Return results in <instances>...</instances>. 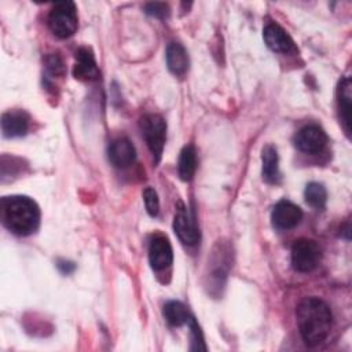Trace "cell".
Segmentation results:
<instances>
[{
    "label": "cell",
    "instance_id": "obj_1",
    "mask_svg": "<svg viewBox=\"0 0 352 352\" xmlns=\"http://www.w3.org/2000/svg\"><path fill=\"white\" fill-rule=\"evenodd\" d=\"M297 326L304 342L309 346L322 344L331 329L333 315L329 305L318 297H307L296 309Z\"/></svg>",
    "mask_w": 352,
    "mask_h": 352
},
{
    "label": "cell",
    "instance_id": "obj_2",
    "mask_svg": "<svg viewBox=\"0 0 352 352\" xmlns=\"http://www.w3.org/2000/svg\"><path fill=\"white\" fill-rule=\"evenodd\" d=\"M0 216L3 226L19 236L33 234L40 224V209L37 204L25 195L3 197Z\"/></svg>",
    "mask_w": 352,
    "mask_h": 352
},
{
    "label": "cell",
    "instance_id": "obj_3",
    "mask_svg": "<svg viewBox=\"0 0 352 352\" xmlns=\"http://www.w3.org/2000/svg\"><path fill=\"white\" fill-rule=\"evenodd\" d=\"M48 26L51 32L59 38L73 36L78 26L76 4L73 1L56 3L50 11Z\"/></svg>",
    "mask_w": 352,
    "mask_h": 352
},
{
    "label": "cell",
    "instance_id": "obj_4",
    "mask_svg": "<svg viewBox=\"0 0 352 352\" xmlns=\"http://www.w3.org/2000/svg\"><path fill=\"white\" fill-rule=\"evenodd\" d=\"M139 128L143 139L150 148L155 162L160 161L165 140H166V122L160 114H144L139 121Z\"/></svg>",
    "mask_w": 352,
    "mask_h": 352
},
{
    "label": "cell",
    "instance_id": "obj_5",
    "mask_svg": "<svg viewBox=\"0 0 352 352\" xmlns=\"http://www.w3.org/2000/svg\"><path fill=\"white\" fill-rule=\"evenodd\" d=\"M322 258V249L314 239L301 238L292 246V265L298 272H309L318 267Z\"/></svg>",
    "mask_w": 352,
    "mask_h": 352
},
{
    "label": "cell",
    "instance_id": "obj_6",
    "mask_svg": "<svg viewBox=\"0 0 352 352\" xmlns=\"http://www.w3.org/2000/svg\"><path fill=\"white\" fill-rule=\"evenodd\" d=\"M173 230L179 239L186 245L192 246L199 242L201 235L195 219L182 202H177L176 206V213L173 217Z\"/></svg>",
    "mask_w": 352,
    "mask_h": 352
},
{
    "label": "cell",
    "instance_id": "obj_7",
    "mask_svg": "<svg viewBox=\"0 0 352 352\" xmlns=\"http://www.w3.org/2000/svg\"><path fill=\"white\" fill-rule=\"evenodd\" d=\"M294 144L302 153L318 154L326 147L327 135L319 125L309 124L297 132L294 138Z\"/></svg>",
    "mask_w": 352,
    "mask_h": 352
},
{
    "label": "cell",
    "instance_id": "obj_8",
    "mask_svg": "<svg viewBox=\"0 0 352 352\" xmlns=\"http://www.w3.org/2000/svg\"><path fill=\"white\" fill-rule=\"evenodd\" d=\"M148 261L150 265L157 271L164 270L172 264L173 250L169 239L165 235L157 234L151 238L148 245Z\"/></svg>",
    "mask_w": 352,
    "mask_h": 352
},
{
    "label": "cell",
    "instance_id": "obj_9",
    "mask_svg": "<svg viewBox=\"0 0 352 352\" xmlns=\"http://www.w3.org/2000/svg\"><path fill=\"white\" fill-rule=\"evenodd\" d=\"M109 160L116 168H128L136 160V148L126 136H118L109 144Z\"/></svg>",
    "mask_w": 352,
    "mask_h": 352
},
{
    "label": "cell",
    "instance_id": "obj_10",
    "mask_svg": "<svg viewBox=\"0 0 352 352\" xmlns=\"http://www.w3.org/2000/svg\"><path fill=\"white\" fill-rule=\"evenodd\" d=\"M301 217H302L301 209L296 204L287 199L279 201L274 206L272 214H271L272 224L279 230H290L296 227L300 223Z\"/></svg>",
    "mask_w": 352,
    "mask_h": 352
},
{
    "label": "cell",
    "instance_id": "obj_11",
    "mask_svg": "<svg viewBox=\"0 0 352 352\" xmlns=\"http://www.w3.org/2000/svg\"><path fill=\"white\" fill-rule=\"evenodd\" d=\"M263 36H264L265 44L274 52L289 54L294 50V43H293L292 37L287 34V32L283 28H280L275 22L265 25Z\"/></svg>",
    "mask_w": 352,
    "mask_h": 352
},
{
    "label": "cell",
    "instance_id": "obj_12",
    "mask_svg": "<svg viewBox=\"0 0 352 352\" xmlns=\"http://www.w3.org/2000/svg\"><path fill=\"white\" fill-rule=\"evenodd\" d=\"M29 129V116L22 110H10L1 116V131L6 138H19Z\"/></svg>",
    "mask_w": 352,
    "mask_h": 352
},
{
    "label": "cell",
    "instance_id": "obj_13",
    "mask_svg": "<svg viewBox=\"0 0 352 352\" xmlns=\"http://www.w3.org/2000/svg\"><path fill=\"white\" fill-rule=\"evenodd\" d=\"M73 74L77 80L92 81L99 77V69L94 54L88 48H80L76 52V63L73 67Z\"/></svg>",
    "mask_w": 352,
    "mask_h": 352
},
{
    "label": "cell",
    "instance_id": "obj_14",
    "mask_svg": "<svg viewBox=\"0 0 352 352\" xmlns=\"http://www.w3.org/2000/svg\"><path fill=\"white\" fill-rule=\"evenodd\" d=\"M337 103H338V113L342 126L346 135L351 133V110H352V82L349 77H344L340 81L337 89Z\"/></svg>",
    "mask_w": 352,
    "mask_h": 352
},
{
    "label": "cell",
    "instance_id": "obj_15",
    "mask_svg": "<svg viewBox=\"0 0 352 352\" xmlns=\"http://www.w3.org/2000/svg\"><path fill=\"white\" fill-rule=\"evenodd\" d=\"M166 65L175 76H184L188 69V55L180 43H170L166 47Z\"/></svg>",
    "mask_w": 352,
    "mask_h": 352
},
{
    "label": "cell",
    "instance_id": "obj_16",
    "mask_svg": "<svg viewBox=\"0 0 352 352\" xmlns=\"http://www.w3.org/2000/svg\"><path fill=\"white\" fill-rule=\"evenodd\" d=\"M263 162V179L267 183H278L279 180V158L278 151L272 144H267L261 151Z\"/></svg>",
    "mask_w": 352,
    "mask_h": 352
},
{
    "label": "cell",
    "instance_id": "obj_17",
    "mask_svg": "<svg viewBox=\"0 0 352 352\" xmlns=\"http://www.w3.org/2000/svg\"><path fill=\"white\" fill-rule=\"evenodd\" d=\"M197 169V153L192 146H186L180 151L179 162H177V172L182 180L188 182L192 179Z\"/></svg>",
    "mask_w": 352,
    "mask_h": 352
},
{
    "label": "cell",
    "instance_id": "obj_18",
    "mask_svg": "<svg viewBox=\"0 0 352 352\" xmlns=\"http://www.w3.org/2000/svg\"><path fill=\"white\" fill-rule=\"evenodd\" d=\"M164 316L170 326L179 327L183 324H188L192 315L188 309L179 301H169L164 307Z\"/></svg>",
    "mask_w": 352,
    "mask_h": 352
},
{
    "label": "cell",
    "instance_id": "obj_19",
    "mask_svg": "<svg viewBox=\"0 0 352 352\" xmlns=\"http://www.w3.org/2000/svg\"><path fill=\"white\" fill-rule=\"evenodd\" d=\"M304 197H305V201L316 208V209H322L324 208L326 205V199H327V191L326 188L323 187V184L320 183H316V182H312V183H308L305 190H304Z\"/></svg>",
    "mask_w": 352,
    "mask_h": 352
},
{
    "label": "cell",
    "instance_id": "obj_20",
    "mask_svg": "<svg viewBox=\"0 0 352 352\" xmlns=\"http://www.w3.org/2000/svg\"><path fill=\"white\" fill-rule=\"evenodd\" d=\"M143 201L146 210L150 216L155 217L160 212V199L157 195V191L153 187H146L143 191Z\"/></svg>",
    "mask_w": 352,
    "mask_h": 352
},
{
    "label": "cell",
    "instance_id": "obj_21",
    "mask_svg": "<svg viewBox=\"0 0 352 352\" xmlns=\"http://www.w3.org/2000/svg\"><path fill=\"white\" fill-rule=\"evenodd\" d=\"M45 70L51 77H62L66 72L60 56L56 54H51L45 58Z\"/></svg>",
    "mask_w": 352,
    "mask_h": 352
},
{
    "label": "cell",
    "instance_id": "obj_22",
    "mask_svg": "<svg viewBox=\"0 0 352 352\" xmlns=\"http://www.w3.org/2000/svg\"><path fill=\"white\" fill-rule=\"evenodd\" d=\"M144 11L146 14L160 19H165L169 15V7L165 3H147L144 6Z\"/></svg>",
    "mask_w": 352,
    "mask_h": 352
},
{
    "label": "cell",
    "instance_id": "obj_23",
    "mask_svg": "<svg viewBox=\"0 0 352 352\" xmlns=\"http://www.w3.org/2000/svg\"><path fill=\"white\" fill-rule=\"evenodd\" d=\"M56 265H58V268L62 274H70L76 268V264L72 263V261H67V260H59Z\"/></svg>",
    "mask_w": 352,
    "mask_h": 352
}]
</instances>
